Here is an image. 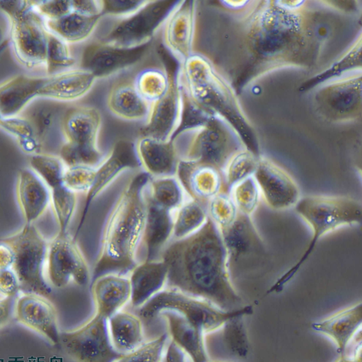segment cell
I'll list each match as a JSON object with an SVG mask.
<instances>
[{
    "label": "cell",
    "instance_id": "cell-1",
    "mask_svg": "<svg viewBox=\"0 0 362 362\" xmlns=\"http://www.w3.org/2000/svg\"><path fill=\"white\" fill-rule=\"evenodd\" d=\"M160 259L168 269L165 288L204 300L224 311L244 306L232 281L220 231L209 216L197 231L166 246Z\"/></svg>",
    "mask_w": 362,
    "mask_h": 362
},
{
    "label": "cell",
    "instance_id": "cell-2",
    "mask_svg": "<svg viewBox=\"0 0 362 362\" xmlns=\"http://www.w3.org/2000/svg\"><path fill=\"white\" fill-rule=\"evenodd\" d=\"M152 177L141 172L123 188L106 221L93 276L126 275L138 264L147 215V188Z\"/></svg>",
    "mask_w": 362,
    "mask_h": 362
},
{
    "label": "cell",
    "instance_id": "cell-3",
    "mask_svg": "<svg viewBox=\"0 0 362 362\" xmlns=\"http://www.w3.org/2000/svg\"><path fill=\"white\" fill-rule=\"evenodd\" d=\"M294 209L310 228L312 236L298 260L276 281L266 295L284 290L307 262L323 236L342 227L360 224L362 221L361 204L348 197L305 196L300 197Z\"/></svg>",
    "mask_w": 362,
    "mask_h": 362
},
{
    "label": "cell",
    "instance_id": "cell-4",
    "mask_svg": "<svg viewBox=\"0 0 362 362\" xmlns=\"http://www.w3.org/2000/svg\"><path fill=\"white\" fill-rule=\"evenodd\" d=\"M177 1L149 0L134 15L119 20L103 18L91 40L119 49H136L156 40Z\"/></svg>",
    "mask_w": 362,
    "mask_h": 362
},
{
    "label": "cell",
    "instance_id": "cell-5",
    "mask_svg": "<svg viewBox=\"0 0 362 362\" xmlns=\"http://www.w3.org/2000/svg\"><path fill=\"white\" fill-rule=\"evenodd\" d=\"M11 24V47L18 63L28 70L46 69L48 33L32 1H0Z\"/></svg>",
    "mask_w": 362,
    "mask_h": 362
},
{
    "label": "cell",
    "instance_id": "cell-6",
    "mask_svg": "<svg viewBox=\"0 0 362 362\" xmlns=\"http://www.w3.org/2000/svg\"><path fill=\"white\" fill-rule=\"evenodd\" d=\"M103 127L101 112L88 105L70 106L62 122L64 144L60 157L68 167L98 166L103 160L99 138Z\"/></svg>",
    "mask_w": 362,
    "mask_h": 362
},
{
    "label": "cell",
    "instance_id": "cell-7",
    "mask_svg": "<svg viewBox=\"0 0 362 362\" xmlns=\"http://www.w3.org/2000/svg\"><path fill=\"white\" fill-rule=\"evenodd\" d=\"M164 311L175 312L199 327L205 334L223 327L230 318L254 313L253 306L244 305L233 311H224L211 303L175 289L165 288L139 310L141 318L151 320Z\"/></svg>",
    "mask_w": 362,
    "mask_h": 362
},
{
    "label": "cell",
    "instance_id": "cell-8",
    "mask_svg": "<svg viewBox=\"0 0 362 362\" xmlns=\"http://www.w3.org/2000/svg\"><path fill=\"white\" fill-rule=\"evenodd\" d=\"M14 253L13 269L19 279L21 292L45 296L52 291L47 274L49 242L35 226L26 224L18 231L3 238Z\"/></svg>",
    "mask_w": 362,
    "mask_h": 362
},
{
    "label": "cell",
    "instance_id": "cell-9",
    "mask_svg": "<svg viewBox=\"0 0 362 362\" xmlns=\"http://www.w3.org/2000/svg\"><path fill=\"white\" fill-rule=\"evenodd\" d=\"M79 59V67L97 81L117 79L134 74L160 59L156 42L136 49H119L90 40Z\"/></svg>",
    "mask_w": 362,
    "mask_h": 362
},
{
    "label": "cell",
    "instance_id": "cell-10",
    "mask_svg": "<svg viewBox=\"0 0 362 362\" xmlns=\"http://www.w3.org/2000/svg\"><path fill=\"white\" fill-rule=\"evenodd\" d=\"M59 345L76 362H115L124 354L112 344L108 319L97 313L81 327L62 332Z\"/></svg>",
    "mask_w": 362,
    "mask_h": 362
},
{
    "label": "cell",
    "instance_id": "cell-11",
    "mask_svg": "<svg viewBox=\"0 0 362 362\" xmlns=\"http://www.w3.org/2000/svg\"><path fill=\"white\" fill-rule=\"evenodd\" d=\"M180 160L212 168L221 174L230 160V150L210 120L181 129L173 139Z\"/></svg>",
    "mask_w": 362,
    "mask_h": 362
},
{
    "label": "cell",
    "instance_id": "cell-12",
    "mask_svg": "<svg viewBox=\"0 0 362 362\" xmlns=\"http://www.w3.org/2000/svg\"><path fill=\"white\" fill-rule=\"evenodd\" d=\"M46 274L49 284L63 288L71 283L84 286L90 279L88 264L76 240L69 233H58L49 242Z\"/></svg>",
    "mask_w": 362,
    "mask_h": 362
},
{
    "label": "cell",
    "instance_id": "cell-13",
    "mask_svg": "<svg viewBox=\"0 0 362 362\" xmlns=\"http://www.w3.org/2000/svg\"><path fill=\"white\" fill-rule=\"evenodd\" d=\"M228 257V269L238 272L261 263L267 252L252 216L238 214L228 227L219 230Z\"/></svg>",
    "mask_w": 362,
    "mask_h": 362
},
{
    "label": "cell",
    "instance_id": "cell-14",
    "mask_svg": "<svg viewBox=\"0 0 362 362\" xmlns=\"http://www.w3.org/2000/svg\"><path fill=\"white\" fill-rule=\"evenodd\" d=\"M197 8L192 0L177 1L160 33L163 47L179 65L195 52Z\"/></svg>",
    "mask_w": 362,
    "mask_h": 362
},
{
    "label": "cell",
    "instance_id": "cell-15",
    "mask_svg": "<svg viewBox=\"0 0 362 362\" xmlns=\"http://www.w3.org/2000/svg\"><path fill=\"white\" fill-rule=\"evenodd\" d=\"M185 101L177 73L173 75L168 93L160 100L151 104L141 135L164 141H170L183 123Z\"/></svg>",
    "mask_w": 362,
    "mask_h": 362
},
{
    "label": "cell",
    "instance_id": "cell-16",
    "mask_svg": "<svg viewBox=\"0 0 362 362\" xmlns=\"http://www.w3.org/2000/svg\"><path fill=\"white\" fill-rule=\"evenodd\" d=\"M14 314L22 325L42 336L54 345H59L61 333L58 312L47 296L21 292L14 303Z\"/></svg>",
    "mask_w": 362,
    "mask_h": 362
},
{
    "label": "cell",
    "instance_id": "cell-17",
    "mask_svg": "<svg viewBox=\"0 0 362 362\" xmlns=\"http://www.w3.org/2000/svg\"><path fill=\"white\" fill-rule=\"evenodd\" d=\"M139 168H141V165L136 155L134 144L124 141L117 142L105 158H103L95 168L94 182L86 194L84 209L74 237L75 240L86 221L93 201L122 173Z\"/></svg>",
    "mask_w": 362,
    "mask_h": 362
},
{
    "label": "cell",
    "instance_id": "cell-18",
    "mask_svg": "<svg viewBox=\"0 0 362 362\" xmlns=\"http://www.w3.org/2000/svg\"><path fill=\"white\" fill-rule=\"evenodd\" d=\"M253 177L261 197L273 210L294 207L301 197L299 187L291 176L269 161L258 160Z\"/></svg>",
    "mask_w": 362,
    "mask_h": 362
},
{
    "label": "cell",
    "instance_id": "cell-19",
    "mask_svg": "<svg viewBox=\"0 0 362 362\" xmlns=\"http://www.w3.org/2000/svg\"><path fill=\"white\" fill-rule=\"evenodd\" d=\"M97 81L91 72L81 67L47 76L39 99L70 105L86 98Z\"/></svg>",
    "mask_w": 362,
    "mask_h": 362
},
{
    "label": "cell",
    "instance_id": "cell-20",
    "mask_svg": "<svg viewBox=\"0 0 362 362\" xmlns=\"http://www.w3.org/2000/svg\"><path fill=\"white\" fill-rule=\"evenodd\" d=\"M141 168L152 178L176 175L180 158L173 141L141 135L134 143Z\"/></svg>",
    "mask_w": 362,
    "mask_h": 362
},
{
    "label": "cell",
    "instance_id": "cell-21",
    "mask_svg": "<svg viewBox=\"0 0 362 362\" xmlns=\"http://www.w3.org/2000/svg\"><path fill=\"white\" fill-rule=\"evenodd\" d=\"M134 74L114 80L107 95L106 106L108 111L119 119L144 124L148 118L151 103L136 90Z\"/></svg>",
    "mask_w": 362,
    "mask_h": 362
},
{
    "label": "cell",
    "instance_id": "cell-22",
    "mask_svg": "<svg viewBox=\"0 0 362 362\" xmlns=\"http://www.w3.org/2000/svg\"><path fill=\"white\" fill-rule=\"evenodd\" d=\"M47 76H15L0 83V114L4 117L21 115L36 100Z\"/></svg>",
    "mask_w": 362,
    "mask_h": 362
},
{
    "label": "cell",
    "instance_id": "cell-23",
    "mask_svg": "<svg viewBox=\"0 0 362 362\" xmlns=\"http://www.w3.org/2000/svg\"><path fill=\"white\" fill-rule=\"evenodd\" d=\"M176 175L191 199L206 206L209 201L221 192L222 174L212 168L180 160Z\"/></svg>",
    "mask_w": 362,
    "mask_h": 362
},
{
    "label": "cell",
    "instance_id": "cell-24",
    "mask_svg": "<svg viewBox=\"0 0 362 362\" xmlns=\"http://www.w3.org/2000/svg\"><path fill=\"white\" fill-rule=\"evenodd\" d=\"M17 199L26 224H34L51 204V190L30 168L21 169L17 180Z\"/></svg>",
    "mask_w": 362,
    "mask_h": 362
},
{
    "label": "cell",
    "instance_id": "cell-25",
    "mask_svg": "<svg viewBox=\"0 0 362 362\" xmlns=\"http://www.w3.org/2000/svg\"><path fill=\"white\" fill-rule=\"evenodd\" d=\"M92 295L95 313L107 319L131 300L129 277L119 274H106L94 279Z\"/></svg>",
    "mask_w": 362,
    "mask_h": 362
},
{
    "label": "cell",
    "instance_id": "cell-26",
    "mask_svg": "<svg viewBox=\"0 0 362 362\" xmlns=\"http://www.w3.org/2000/svg\"><path fill=\"white\" fill-rule=\"evenodd\" d=\"M361 322L362 303L359 302L314 322L311 328L332 340L338 354L342 355L351 338L361 329Z\"/></svg>",
    "mask_w": 362,
    "mask_h": 362
},
{
    "label": "cell",
    "instance_id": "cell-27",
    "mask_svg": "<svg viewBox=\"0 0 362 362\" xmlns=\"http://www.w3.org/2000/svg\"><path fill=\"white\" fill-rule=\"evenodd\" d=\"M130 273L131 302L134 308H141L166 287L168 269L161 259L144 261Z\"/></svg>",
    "mask_w": 362,
    "mask_h": 362
},
{
    "label": "cell",
    "instance_id": "cell-28",
    "mask_svg": "<svg viewBox=\"0 0 362 362\" xmlns=\"http://www.w3.org/2000/svg\"><path fill=\"white\" fill-rule=\"evenodd\" d=\"M172 212L151 202L147 197V215L140 246L146 251L144 261L158 259L173 236Z\"/></svg>",
    "mask_w": 362,
    "mask_h": 362
},
{
    "label": "cell",
    "instance_id": "cell-29",
    "mask_svg": "<svg viewBox=\"0 0 362 362\" xmlns=\"http://www.w3.org/2000/svg\"><path fill=\"white\" fill-rule=\"evenodd\" d=\"M169 337L187 354L192 362H209L204 342L205 333L196 325L173 311H164Z\"/></svg>",
    "mask_w": 362,
    "mask_h": 362
},
{
    "label": "cell",
    "instance_id": "cell-30",
    "mask_svg": "<svg viewBox=\"0 0 362 362\" xmlns=\"http://www.w3.org/2000/svg\"><path fill=\"white\" fill-rule=\"evenodd\" d=\"M37 100L33 102L21 115L29 120L38 140L44 147L52 135L55 133L62 134V119L71 105L48 100L40 99V101Z\"/></svg>",
    "mask_w": 362,
    "mask_h": 362
},
{
    "label": "cell",
    "instance_id": "cell-31",
    "mask_svg": "<svg viewBox=\"0 0 362 362\" xmlns=\"http://www.w3.org/2000/svg\"><path fill=\"white\" fill-rule=\"evenodd\" d=\"M103 16H88L74 11L55 21H45L49 32L70 45L90 42L94 37Z\"/></svg>",
    "mask_w": 362,
    "mask_h": 362
},
{
    "label": "cell",
    "instance_id": "cell-32",
    "mask_svg": "<svg viewBox=\"0 0 362 362\" xmlns=\"http://www.w3.org/2000/svg\"><path fill=\"white\" fill-rule=\"evenodd\" d=\"M108 327L112 344L120 354L130 352L144 343L141 319L131 312L122 310L112 315Z\"/></svg>",
    "mask_w": 362,
    "mask_h": 362
},
{
    "label": "cell",
    "instance_id": "cell-33",
    "mask_svg": "<svg viewBox=\"0 0 362 362\" xmlns=\"http://www.w3.org/2000/svg\"><path fill=\"white\" fill-rule=\"evenodd\" d=\"M172 77L173 75L170 74L160 58L133 75L136 90L151 104L165 95L170 86Z\"/></svg>",
    "mask_w": 362,
    "mask_h": 362
},
{
    "label": "cell",
    "instance_id": "cell-34",
    "mask_svg": "<svg viewBox=\"0 0 362 362\" xmlns=\"http://www.w3.org/2000/svg\"><path fill=\"white\" fill-rule=\"evenodd\" d=\"M147 197L154 204L171 212L179 209L184 201L183 189L174 177L152 178L147 188Z\"/></svg>",
    "mask_w": 362,
    "mask_h": 362
},
{
    "label": "cell",
    "instance_id": "cell-35",
    "mask_svg": "<svg viewBox=\"0 0 362 362\" xmlns=\"http://www.w3.org/2000/svg\"><path fill=\"white\" fill-rule=\"evenodd\" d=\"M208 218L207 206L194 200L183 204L173 216L175 240L186 238L197 231Z\"/></svg>",
    "mask_w": 362,
    "mask_h": 362
},
{
    "label": "cell",
    "instance_id": "cell-36",
    "mask_svg": "<svg viewBox=\"0 0 362 362\" xmlns=\"http://www.w3.org/2000/svg\"><path fill=\"white\" fill-rule=\"evenodd\" d=\"M0 129L15 138L23 152L30 156L42 153L43 146L38 140L29 120L23 115L4 117Z\"/></svg>",
    "mask_w": 362,
    "mask_h": 362
},
{
    "label": "cell",
    "instance_id": "cell-37",
    "mask_svg": "<svg viewBox=\"0 0 362 362\" xmlns=\"http://www.w3.org/2000/svg\"><path fill=\"white\" fill-rule=\"evenodd\" d=\"M245 314L235 315L221 328L223 340L227 349L238 358H247L250 353V342L245 324Z\"/></svg>",
    "mask_w": 362,
    "mask_h": 362
},
{
    "label": "cell",
    "instance_id": "cell-38",
    "mask_svg": "<svg viewBox=\"0 0 362 362\" xmlns=\"http://www.w3.org/2000/svg\"><path fill=\"white\" fill-rule=\"evenodd\" d=\"M30 165L50 190L64 184L68 166L60 156L45 153L35 154L30 156Z\"/></svg>",
    "mask_w": 362,
    "mask_h": 362
},
{
    "label": "cell",
    "instance_id": "cell-39",
    "mask_svg": "<svg viewBox=\"0 0 362 362\" xmlns=\"http://www.w3.org/2000/svg\"><path fill=\"white\" fill-rule=\"evenodd\" d=\"M71 47L49 31L47 76L79 67V61L74 56Z\"/></svg>",
    "mask_w": 362,
    "mask_h": 362
},
{
    "label": "cell",
    "instance_id": "cell-40",
    "mask_svg": "<svg viewBox=\"0 0 362 362\" xmlns=\"http://www.w3.org/2000/svg\"><path fill=\"white\" fill-rule=\"evenodd\" d=\"M52 206L59 227V233H69L77 206V194L64 184L51 189Z\"/></svg>",
    "mask_w": 362,
    "mask_h": 362
},
{
    "label": "cell",
    "instance_id": "cell-41",
    "mask_svg": "<svg viewBox=\"0 0 362 362\" xmlns=\"http://www.w3.org/2000/svg\"><path fill=\"white\" fill-rule=\"evenodd\" d=\"M257 164L258 160L247 154L230 160L222 174L223 185L221 192L230 194L235 185L253 176Z\"/></svg>",
    "mask_w": 362,
    "mask_h": 362
},
{
    "label": "cell",
    "instance_id": "cell-42",
    "mask_svg": "<svg viewBox=\"0 0 362 362\" xmlns=\"http://www.w3.org/2000/svg\"><path fill=\"white\" fill-rule=\"evenodd\" d=\"M169 337L168 334L164 333L144 342L136 349L122 354L115 362H161Z\"/></svg>",
    "mask_w": 362,
    "mask_h": 362
},
{
    "label": "cell",
    "instance_id": "cell-43",
    "mask_svg": "<svg viewBox=\"0 0 362 362\" xmlns=\"http://www.w3.org/2000/svg\"><path fill=\"white\" fill-rule=\"evenodd\" d=\"M230 194L238 211L252 216L258 207L261 194L253 176L235 185Z\"/></svg>",
    "mask_w": 362,
    "mask_h": 362
},
{
    "label": "cell",
    "instance_id": "cell-44",
    "mask_svg": "<svg viewBox=\"0 0 362 362\" xmlns=\"http://www.w3.org/2000/svg\"><path fill=\"white\" fill-rule=\"evenodd\" d=\"M207 213L218 230H221L233 222L238 211L230 194L220 192L208 203Z\"/></svg>",
    "mask_w": 362,
    "mask_h": 362
},
{
    "label": "cell",
    "instance_id": "cell-45",
    "mask_svg": "<svg viewBox=\"0 0 362 362\" xmlns=\"http://www.w3.org/2000/svg\"><path fill=\"white\" fill-rule=\"evenodd\" d=\"M95 168L83 165L68 167L64 175V184L76 194H87L94 182Z\"/></svg>",
    "mask_w": 362,
    "mask_h": 362
},
{
    "label": "cell",
    "instance_id": "cell-46",
    "mask_svg": "<svg viewBox=\"0 0 362 362\" xmlns=\"http://www.w3.org/2000/svg\"><path fill=\"white\" fill-rule=\"evenodd\" d=\"M149 0H133V1H119V0H104L103 18L119 20L130 17L141 10Z\"/></svg>",
    "mask_w": 362,
    "mask_h": 362
},
{
    "label": "cell",
    "instance_id": "cell-47",
    "mask_svg": "<svg viewBox=\"0 0 362 362\" xmlns=\"http://www.w3.org/2000/svg\"><path fill=\"white\" fill-rule=\"evenodd\" d=\"M33 6L45 21L60 19L73 11L72 1L63 0L33 2Z\"/></svg>",
    "mask_w": 362,
    "mask_h": 362
},
{
    "label": "cell",
    "instance_id": "cell-48",
    "mask_svg": "<svg viewBox=\"0 0 362 362\" xmlns=\"http://www.w3.org/2000/svg\"><path fill=\"white\" fill-rule=\"evenodd\" d=\"M21 292V286L13 269H0V296L8 298L17 297Z\"/></svg>",
    "mask_w": 362,
    "mask_h": 362
},
{
    "label": "cell",
    "instance_id": "cell-49",
    "mask_svg": "<svg viewBox=\"0 0 362 362\" xmlns=\"http://www.w3.org/2000/svg\"><path fill=\"white\" fill-rule=\"evenodd\" d=\"M104 0L72 1L73 11L88 16H103Z\"/></svg>",
    "mask_w": 362,
    "mask_h": 362
},
{
    "label": "cell",
    "instance_id": "cell-50",
    "mask_svg": "<svg viewBox=\"0 0 362 362\" xmlns=\"http://www.w3.org/2000/svg\"><path fill=\"white\" fill-rule=\"evenodd\" d=\"M189 360L190 358L185 351L170 340L166 346L161 362H189Z\"/></svg>",
    "mask_w": 362,
    "mask_h": 362
},
{
    "label": "cell",
    "instance_id": "cell-51",
    "mask_svg": "<svg viewBox=\"0 0 362 362\" xmlns=\"http://www.w3.org/2000/svg\"><path fill=\"white\" fill-rule=\"evenodd\" d=\"M13 298L0 296V328L6 326L14 313Z\"/></svg>",
    "mask_w": 362,
    "mask_h": 362
},
{
    "label": "cell",
    "instance_id": "cell-52",
    "mask_svg": "<svg viewBox=\"0 0 362 362\" xmlns=\"http://www.w3.org/2000/svg\"><path fill=\"white\" fill-rule=\"evenodd\" d=\"M14 253L11 246L4 240H0V269H13Z\"/></svg>",
    "mask_w": 362,
    "mask_h": 362
},
{
    "label": "cell",
    "instance_id": "cell-53",
    "mask_svg": "<svg viewBox=\"0 0 362 362\" xmlns=\"http://www.w3.org/2000/svg\"><path fill=\"white\" fill-rule=\"evenodd\" d=\"M335 362H362V359L347 356L343 354L339 355V357Z\"/></svg>",
    "mask_w": 362,
    "mask_h": 362
},
{
    "label": "cell",
    "instance_id": "cell-54",
    "mask_svg": "<svg viewBox=\"0 0 362 362\" xmlns=\"http://www.w3.org/2000/svg\"><path fill=\"white\" fill-rule=\"evenodd\" d=\"M6 38V33L2 26H0V46L3 45Z\"/></svg>",
    "mask_w": 362,
    "mask_h": 362
},
{
    "label": "cell",
    "instance_id": "cell-55",
    "mask_svg": "<svg viewBox=\"0 0 362 362\" xmlns=\"http://www.w3.org/2000/svg\"><path fill=\"white\" fill-rule=\"evenodd\" d=\"M3 118H4V117L1 115V114H0V122H1Z\"/></svg>",
    "mask_w": 362,
    "mask_h": 362
},
{
    "label": "cell",
    "instance_id": "cell-56",
    "mask_svg": "<svg viewBox=\"0 0 362 362\" xmlns=\"http://www.w3.org/2000/svg\"><path fill=\"white\" fill-rule=\"evenodd\" d=\"M209 362H225V361H210Z\"/></svg>",
    "mask_w": 362,
    "mask_h": 362
}]
</instances>
